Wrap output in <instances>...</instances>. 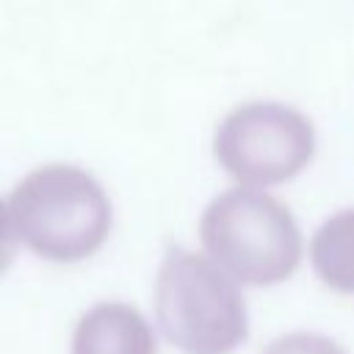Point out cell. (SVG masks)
I'll return each mask as SVG.
<instances>
[{"label": "cell", "mask_w": 354, "mask_h": 354, "mask_svg": "<svg viewBox=\"0 0 354 354\" xmlns=\"http://www.w3.org/2000/svg\"><path fill=\"white\" fill-rule=\"evenodd\" d=\"M17 238L41 260L80 263L97 254L113 224L105 188L80 166L50 163L25 174L8 199Z\"/></svg>", "instance_id": "cell-1"}, {"label": "cell", "mask_w": 354, "mask_h": 354, "mask_svg": "<svg viewBox=\"0 0 354 354\" xmlns=\"http://www.w3.org/2000/svg\"><path fill=\"white\" fill-rule=\"evenodd\" d=\"M155 318L183 354H230L249 337L241 282L216 260L169 249L155 279Z\"/></svg>", "instance_id": "cell-2"}, {"label": "cell", "mask_w": 354, "mask_h": 354, "mask_svg": "<svg viewBox=\"0 0 354 354\" xmlns=\"http://www.w3.org/2000/svg\"><path fill=\"white\" fill-rule=\"evenodd\" d=\"M199 241L232 279L252 288L285 282L301 263L293 213L271 194L238 185L221 191L199 218Z\"/></svg>", "instance_id": "cell-3"}, {"label": "cell", "mask_w": 354, "mask_h": 354, "mask_svg": "<svg viewBox=\"0 0 354 354\" xmlns=\"http://www.w3.org/2000/svg\"><path fill=\"white\" fill-rule=\"evenodd\" d=\"M218 166L249 188H268L301 174L315 155L313 122L285 102H243L213 136Z\"/></svg>", "instance_id": "cell-4"}, {"label": "cell", "mask_w": 354, "mask_h": 354, "mask_svg": "<svg viewBox=\"0 0 354 354\" xmlns=\"http://www.w3.org/2000/svg\"><path fill=\"white\" fill-rule=\"evenodd\" d=\"M72 354H158V340L133 304L100 301L77 318Z\"/></svg>", "instance_id": "cell-5"}, {"label": "cell", "mask_w": 354, "mask_h": 354, "mask_svg": "<svg viewBox=\"0 0 354 354\" xmlns=\"http://www.w3.org/2000/svg\"><path fill=\"white\" fill-rule=\"evenodd\" d=\"M310 263L326 288L354 296V207L332 213L313 232Z\"/></svg>", "instance_id": "cell-6"}, {"label": "cell", "mask_w": 354, "mask_h": 354, "mask_svg": "<svg viewBox=\"0 0 354 354\" xmlns=\"http://www.w3.org/2000/svg\"><path fill=\"white\" fill-rule=\"evenodd\" d=\"M263 354H346L340 343L318 332H290L271 340Z\"/></svg>", "instance_id": "cell-7"}, {"label": "cell", "mask_w": 354, "mask_h": 354, "mask_svg": "<svg viewBox=\"0 0 354 354\" xmlns=\"http://www.w3.org/2000/svg\"><path fill=\"white\" fill-rule=\"evenodd\" d=\"M17 230H14V221H11V210L8 205L0 199V274L11 266L14 254H17Z\"/></svg>", "instance_id": "cell-8"}]
</instances>
